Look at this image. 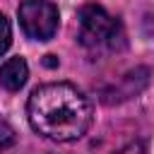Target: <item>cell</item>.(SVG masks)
I'll return each instance as SVG.
<instances>
[{
  "label": "cell",
  "instance_id": "obj_1",
  "mask_svg": "<svg viewBox=\"0 0 154 154\" xmlns=\"http://www.w3.org/2000/svg\"><path fill=\"white\" fill-rule=\"evenodd\" d=\"M26 118L34 132L53 142H75L94 120L91 101L70 82H48L31 91Z\"/></svg>",
  "mask_w": 154,
  "mask_h": 154
},
{
  "label": "cell",
  "instance_id": "obj_2",
  "mask_svg": "<svg viewBox=\"0 0 154 154\" xmlns=\"http://www.w3.org/2000/svg\"><path fill=\"white\" fill-rule=\"evenodd\" d=\"M79 19V43L87 48L91 55H106V53H118L125 48V29L118 17H113L106 7L89 2L82 5L77 12Z\"/></svg>",
  "mask_w": 154,
  "mask_h": 154
},
{
  "label": "cell",
  "instance_id": "obj_3",
  "mask_svg": "<svg viewBox=\"0 0 154 154\" xmlns=\"http://www.w3.org/2000/svg\"><path fill=\"white\" fill-rule=\"evenodd\" d=\"M22 31L34 41H51L60 24V12L51 0H24L17 7Z\"/></svg>",
  "mask_w": 154,
  "mask_h": 154
},
{
  "label": "cell",
  "instance_id": "obj_4",
  "mask_svg": "<svg viewBox=\"0 0 154 154\" xmlns=\"http://www.w3.org/2000/svg\"><path fill=\"white\" fill-rule=\"evenodd\" d=\"M147 79H149V70H147V67H137V70L123 75L120 82L113 84L111 91H103V101H106V103H113V101L130 99V96H135V94H140V91L144 89Z\"/></svg>",
  "mask_w": 154,
  "mask_h": 154
},
{
  "label": "cell",
  "instance_id": "obj_5",
  "mask_svg": "<svg viewBox=\"0 0 154 154\" xmlns=\"http://www.w3.org/2000/svg\"><path fill=\"white\" fill-rule=\"evenodd\" d=\"M26 77H29V65L22 55H14V58L5 60L2 67H0V84L7 91H19L26 84Z\"/></svg>",
  "mask_w": 154,
  "mask_h": 154
},
{
  "label": "cell",
  "instance_id": "obj_6",
  "mask_svg": "<svg viewBox=\"0 0 154 154\" xmlns=\"http://www.w3.org/2000/svg\"><path fill=\"white\" fill-rule=\"evenodd\" d=\"M10 43H12V29H10L7 17L0 12V58L5 55V51L10 48Z\"/></svg>",
  "mask_w": 154,
  "mask_h": 154
},
{
  "label": "cell",
  "instance_id": "obj_7",
  "mask_svg": "<svg viewBox=\"0 0 154 154\" xmlns=\"http://www.w3.org/2000/svg\"><path fill=\"white\" fill-rule=\"evenodd\" d=\"M12 142H14V130L0 118V149H7Z\"/></svg>",
  "mask_w": 154,
  "mask_h": 154
},
{
  "label": "cell",
  "instance_id": "obj_8",
  "mask_svg": "<svg viewBox=\"0 0 154 154\" xmlns=\"http://www.w3.org/2000/svg\"><path fill=\"white\" fill-rule=\"evenodd\" d=\"M113 154H147V149H144L142 142H128L125 147H120V149L113 152Z\"/></svg>",
  "mask_w": 154,
  "mask_h": 154
}]
</instances>
